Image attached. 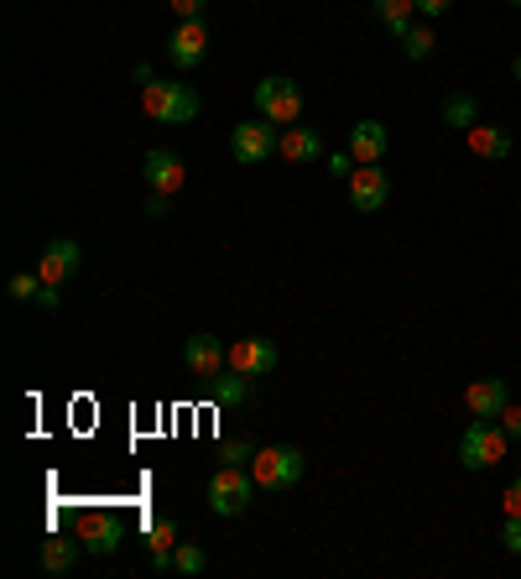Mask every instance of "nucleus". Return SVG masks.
<instances>
[{"label":"nucleus","mask_w":521,"mask_h":579,"mask_svg":"<svg viewBox=\"0 0 521 579\" xmlns=\"http://www.w3.org/2000/svg\"><path fill=\"white\" fill-rule=\"evenodd\" d=\"M73 532H78V543H84V554H116L120 548V517L116 511H78V522H73Z\"/></svg>","instance_id":"obj_7"},{"label":"nucleus","mask_w":521,"mask_h":579,"mask_svg":"<svg viewBox=\"0 0 521 579\" xmlns=\"http://www.w3.org/2000/svg\"><path fill=\"white\" fill-rule=\"evenodd\" d=\"M277 146H282V131L271 121H260V116L230 131V152L240 162H266V157H277Z\"/></svg>","instance_id":"obj_6"},{"label":"nucleus","mask_w":521,"mask_h":579,"mask_svg":"<svg viewBox=\"0 0 521 579\" xmlns=\"http://www.w3.org/2000/svg\"><path fill=\"white\" fill-rule=\"evenodd\" d=\"M256 116L271 125H298L303 116V89L282 79V73H271V79H260L256 84Z\"/></svg>","instance_id":"obj_5"},{"label":"nucleus","mask_w":521,"mask_h":579,"mask_svg":"<svg viewBox=\"0 0 521 579\" xmlns=\"http://www.w3.org/2000/svg\"><path fill=\"white\" fill-rule=\"evenodd\" d=\"M506 402H511V391H506V382H500V376H485V382H474L470 391H464V408H470V418H500V412H506Z\"/></svg>","instance_id":"obj_14"},{"label":"nucleus","mask_w":521,"mask_h":579,"mask_svg":"<svg viewBox=\"0 0 521 579\" xmlns=\"http://www.w3.org/2000/svg\"><path fill=\"white\" fill-rule=\"evenodd\" d=\"M204 564H209V558H204L198 543H178V548H172V569H178V575H204Z\"/></svg>","instance_id":"obj_24"},{"label":"nucleus","mask_w":521,"mask_h":579,"mask_svg":"<svg viewBox=\"0 0 521 579\" xmlns=\"http://www.w3.org/2000/svg\"><path fill=\"white\" fill-rule=\"evenodd\" d=\"M58 303H63V288H48V282H43V292H37V309H58Z\"/></svg>","instance_id":"obj_32"},{"label":"nucleus","mask_w":521,"mask_h":579,"mask_svg":"<svg viewBox=\"0 0 521 579\" xmlns=\"http://www.w3.org/2000/svg\"><path fill=\"white\" fill-rule=\"evenodd\" d=\"M303 470H308V455L298 444H271L251 459V475H256L260 491H287V485L303 481Z\"/></svg>","instance_id":"obj_4"},{"label":"nucleus","mask_w":521,"mask_h":579,"mask_svg":"<svg viewBox=\"0 0 521 579\" xmlns=\"http://www.w3.org/2000/svg\"><path fill=\"white\" fill-rule=\"evenodd\" d=\"M506 444H511V434L500 429L496 418H474L470 429L459 434V465L464 470H490V465L506 459Z\"/></svg>","instance_id":"obj_3"},{"label":"nucleus","mask_w":521,"mask_h":579,"mask_svg":"<svg viewBox=\"0 0 521 579\" xmlns=\"http://www.w3.org/2000/svg\"><path fill=\"white\" fill-rule=\"evenodd\" d=\"M386 146H391V136H386V125L380 121H355L350 125V157H355L360 168H365V162H380Z\"/></svg>","instance_id":"obj_15"},{"label":"nucleus","mask_w":521,"mask_h":579,"mask_svg":"<svg viewBox=\"0 0 521 579\" xmlns=\"http://www.w3.org/2000/svg\"><path fill=\"white\" fill-rule=\"evenodd\" d=\"M500 507H506V517H511V511H521V475L500 491Z\"/></svg>","instance_id":"obj_31"},{"label":"nucleus","mask_w":521,"mask_h":579,"mask_svg":"<svg viewBox=\"0 0 521 579\" xmlns=\"http://www.w3.org/2000/svg\"><path fill=\"white\" fill-rule=\"evenodd\" d=\"M506 5H521V0H506Z\"/></svg>","instance_id":"obj_36"},{"label":"nucleus","mask_w":521,"mask_h":579,"mask_svg":"<svg viewBox=\"0 0 521 579\" xmlns=\"http://www.w3.org/2000/svg\"><path fill=\"white\" fill-rule=\"evenodd\" d=\"M386 198H391V178H386L376 162H365V168L350 172V204H355L360 215H376V209H386Z\"/></svg>","instance_id":"obj_8"},{"label":"nucleus","mask_w":521,"mask_h":579,"mask_svg":"<svg viewBox=\"0 0 521 579\" xmlns=\"http://www.w3.org/2000/svg\"><path fill=\"white\" fill-rule=\"evenodd\" d=\"M355 168H360V162L350 157V146H344V152H334V157H329V172H334V178H344V183H350V172H355Z\"/></svg>","instance_id":"obj_28"},{"label":"nucleus","mask_w":521,"mask_h":579,"mask_svg":"<svg viewBox=\"0 0 521 579\" xmlns=\"http://www.w3.org/2000/svg\"><path fill=\"white\" fill-rule=\"evenodd\" d=\"M444 121H449L453 131H470V125H480V105H474V95H464V89L444 95Z\"/></svg>","instance_id":"obj_21"},{"label":"nucleus","mask_w":521,"mask_h":579,"mask_svg":"<svg viewBox=\"0 0 521 579\" xmlns=\"http://www.w3.org/2000/svg\"><path fill=\"white\" fill-rule=\"evenodd\" d=\"M167 198H172V193H152V198H146V215H152V219H162L167 209H172Z\"/></svg>","instance_id":"obj_33"},{"label":"nucleus","mask_w":521,"mask_h":579,"mask_svg":"<svg viewBox=\"0 0 521 579\" xmlns=\"http://www.w3.org/2000/svg\"><path fill=\"white\" fill-rule=\"evenodd\" d=\"M464 136H470V146L480 152V157H490V162H500V157H511V131H506V125L480 121V125H470Z\"/></svg>","instance_id":"obj_18"},{"label":"nucleus","mask_w":521,"mask_h":579,"mask_svg":"<svg viewBox=\"0 0 521 579\" xmlns=\"http://www.w3.org/2000/svg\"><path fill=\"white\" fill-rule=\"evenodd\" d=\"M496 423H500V429H506L511 438H521V408H517V402H506V412H500Z\"/></svg>","instance_id":"obj_30"},{"label":"nucleus","mask_w":521,"mask_h":579,"mask_svg":"<svg viewBox=\"0 0 521 579\" xmlns=\"http://www.w3.org/2000/svg\"><path fill=\"white\" fill-rule=\"evenodd\" d=\"M511 73H517V84H521V58H517V63H511Z\"/></svg>","instance_id":"obj_35"},{"label":"nucleus","mask_w":521,"mask_h":579,"mask_svg":"<svg viewBox=\"0 0 521 579\" xmlns=\"http://www.w3.org/2000/svg\"><path fill=\"white\" fill-rule=\"evenodd\" d=\"M449 5H453V0H417V11H423V16H444Z\"/></svg>","instance_id":"obj_34"},{"label":"nucleus","mask_w":521,"mask_h":579,"mask_svg":"<svg viewBox=\"0 0 521 579\" xmlns=\"http://www.w3.org/2000/svg\"><path fill=\"white\" fill-rule=\"evenodd\" d=\"M412 11H417V0H371V16H376L397 43L412 32Z\"/></svg>","instance_id":"obj_19"},{"label":"nucleus","mask_w":521,"mask_h":579,"mask_svg":"<svg viewBox=\"0 0 521 579\" xmlns=\"http://www.w3.org/2000/svg\"><path fill=\"white\" fill-rule=\"evenodd\" d=\"M251 496H256V475H251V465H219L204 485V502H209L214 517H240V511L251 507Z\"/></svg>","instance_id":"obj_1"},{"label":"nucleus","mask_w":521,"mask_h":579,"mask_svg":"<svg viewBox=\"0 0 521 579\" xmlns=\"http://www.w3.org/2000/svg\"><path fill=\"white\" fill-rule=\"evenodd\" d=\"M146 538H152V569H157V575H162V569H172L178 522H172V517H152V522H146Z\"/></svg>","instance_id":"obj_17"},{"label":"nucleus","mask_w":521,"mask_h":579,"mask_svg":"<svg viewBox=\"0 0 521 579\" xmlns=\"http://www.w3.org/2000/svg\"><path fill=\"white\" fill-rule=\"evenodd\" d=\"M183 361H189L193 376H219V371L230 365V350H225L214 335H193L189 345H183Z\"/></svg>","instance_id":"obj_13"},{"label":"nucleus","mask_w":521,"mask_h":579,"mask_svg":"<svg viewBox=\"0 0 521 579\" xmlns=\"http://www.w3.org/2000/svg\"><path fill=\"white\" fill-rule=\"evenodd\" d=\"M209 386H214V397L230 402V408H235V402H251V376H240V371H230V376L219 371V376H209Z\"/></svg>","instance_id":"obj_22"},{"label":"nucleus","mask_w":521,"mask_h":579,"mask_svg":"<svg viewBox=\"0 0 521 579\" xmlns=\"http://www.w3.org/2000/svg\"><path fill=\"white\" fill-rule=\"evenodd\" d=\"M277 152H282L287 162H318V157H324V136H318L313 125H287Z\"/></svg>","instance_id":"obj_16"},{"label":"nucleus","mask_w":521,"mask_h":579,"mask_svg":"<svg viewBox=\"0 0 521 579\" xmlns=\"http://www.w3.org/2000/svg\"><path fill=\"white\" fill-rule=\"evenodd\" d=\"M204 52H209V32H204V22H178V32L167 37V58H172V69H198V63H204Z\"/></svg>","instance_id":"obj_11"},{"label":"nucleus","mask_w":521,"mask_h":579,"mask_svg":"<svg viewBox=\"0 0 521 579\" xmlns=\"http://www.w3.org/2000/svg\"><path fill=\"white\" fill-rule=\"evenodd\" d=\"M146 183H152V193H178L183 189V178H189V168H183V157L178 152H167V146H157V152H146Z\"/></svg>","instance_id":"obj_12"},{"label":"nucleus","mask_w":521,"mask_h":579,"mask_svg":"<svg viewBox=\"0 0 521 579\" xmlns=\"http://www.w3.org/2000/svg\"><path fill=\"white\" fill-rule=\"evenodd\" d=\"M142 110L162 125H189V121H198V95H193L189 84L152 79V84H142Z\"/></svg>","instance_id":"obj_2"},{"label":"nucleus","mask_w":521,"mask_h":579,"mask_svg":"<svg viewBox=\"0 0 521 579\" xmlns=\"http://www.w3.org/2000/svg\"><path fill=\"white\" fill-rule=\"evenodd\" d=\"M256 455H260V449L251 444V438H240V444H235V438H230V444H219V459H225V465H251Z\"/></svg>","instance_id":"obj_25"},{"label":"nucleus","mask_w":521,"mask_h":579,"mask_svg":"<svg viewBox=\"0 0 521 579\" xmlns=\"http://www.w3.org/2000/svg\"><path fill=\"white\" fill-rule=\"evenodd\" d=\"M277 361H282V350L260 335L230 345V371H240V376H266V371H277Z\"/></svg>","instance_id":"obj_9"},{"label":"nucleus","mask_w":521,"mask_h":579,"mask_svg":"<svg viewBox=\"0 0 521 579\" xmlns=\"http://www.w3.org/2000/svg\"><path fill=\"white\" fill-rule=\"evenodd\" d=\"M204 5H209V0H172V11H178L183 22H204Z\"/></svg>","instance_id":"obj_29"},{"label":"nucleus","mask_w":521,"mask_h":579,"mask_svg":"<svg viewBox=\"0 0 521 579\" xmlns=\"http://www.w3.org/2000/svg\"><path fill=\"white\" fill-rule=\"evenodd\" d=\"M78 548H84V543H78V532H73V538H58V532L43 538V575H69L73 558H78Z\"/></svg>","instance_id":"obj_20"},{"label":"nucleus","mask_w":521,"mask_h":579,"mask_svg":"<svg viewBox=\"0 0 521 579\" xmlns=\"http://www.w3.org/2000/svg\"><path fill=\"white\" fill-rule=\"evenodd\" d=\"M500 543H506L511 554H521V511H511V517L500 522Z\"/></svg>","instance_id":"obj_27"},{"label":"nucleus","mask_w":521,"mask_h":579,"mask_svg":"<svg viewBox=\"0 0 521 579\" xmlns=\"http://www.w3.org/2000/svg\"><path fill=\"white\" fill-rule=\"evenodd\" d=\"M433 48H438V37H433V26H412L402 37V52L412 58V63H427L433 58Z\"/></svg>","instance_id":"obj_23"},{"label":"nucleus","mask_w":521,"mask_h":579,"mask_svg":"<svg viewBox=\"0 0 521 579\" xmlns=\"http://www.w3.org/2000/svg\"><path fill=\"white\" fill-rule=\"evenodd\" d=\"M37 292H43V277H26V272L11 277V298H16V303H37Z\"/></svg>","instance_id":"obj_26"},{"label":"nucleus","mask_w":521,"mask_h":579,"mask_svg":"<svg viewBox=\"0 0 521 579\" xmlns=\"http://www.w3.org/2000/svg\"><path fill=\"white\" fill-rule=\"evenodd\" d=\"M78 262H84L78 241H48L43 245V256H37V277H43L48 288H63L73 272H78Z\"/></svg>","instance_id":"obj_10"}]
</instances>
